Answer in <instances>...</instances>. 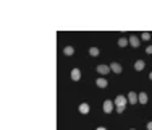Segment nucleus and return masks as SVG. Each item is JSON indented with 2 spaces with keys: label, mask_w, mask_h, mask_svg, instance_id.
<instances>
[{
  "label": "nucleus",
  "mask_w": 152,
  "mask_h": 130,
  "mask_svg": "<svg viewBox=\"0 0 152 130\" xmlns=\"http://www.w3.org/2000/svg\"><path fill=\"white\" fill-rule=\"evenodd\" d=\"M126 101H128V96H121V94H118V96L115 98V106L116 107H125V104H126Z\"/></svg>",
  "instance_id": "f257e3e1"
},
{
  "label": "nucleus",
  "mask_w": 152,
  "mask_h": 130,
  "mask_svg": "<svg viewBox=\"0 0 152 130\" xmlns=\"http://www.w3.org/2000/svg\"><path fill=\"white\" fill-rule=\"evenodd\" d=\"M110 70H112V68H110V65H105V64L97 65V72H99L100 75H108Z\"/></svg>",
  "instance_id": "f03ea898"
},
{
  "label": "nucleus",
  "mask_w": 152,
  "mask_h": 130,
  "mask_svg": "<svg viewBox=\"0 0 152 130\" xmlns=\"http://www.w3.org/2000/svg\"><path fill=\"white\" fill-rule=\"evenodd\" d=\"M113 104H115V103H112V101L107 99L105 103H103V106H102L103 112H105V114H110V112H112V110H113Z\"/></svg>",
  "instance_id": "7ed1b4c3"
},
{
  "label": "nucleus",
  "mask_w": 152,
  "mask_h": 130,
  "mask_svg": "<svg viewBox=\"0 0 152 130\" xmlns=\"http://www.w3.org/2000/svg\"><path fill=\"white\" fill-rule=\"evenodd\" d=\"M128 101H129L131 104L139 103V94H138V93H134V91H129V93H128Z\"/></svg>",
  "instance_id": "20e7f679"
},
{
  "label": "nucleus",
  "mask_w": 152,
  "mask_h": 130,
  "mask_svg": "<svg viewBox=\"0 0 152 130\" xmlns=\"http://www.w3.org/2000/svg\"><path fill=\"white\" fill-rule=\"evenodd\" d=\"M71 80L73 81H79L81 80V70L79 68H73V70H71Z\"/></svg>",
  "instance_id": "39448f33"
},
{
  "label": "nucleus",
  "mask_w": 152,
  "mask_h": 130,
  "mask_svg": "<svg viewBox=\"0 0 152 130\" xmlns=\"http://www.w3.org/2000/svg\"><path fill=\"white\" fill-rule=\"evenodd\" d=\"M128 39H129V44H131L133 47H139V44H141V38H138V36L133 34L131 38H128Z\"/></svg>",
  "instance_id": "423d86ee"
},
{
  "label": "nucleus",
  "mask_w": 152,
  "mask_h": 130,
  "mask_svg": "<svg viewBox=\"0 0 152 130\" xmlns=\"http://www.w3.org/2000/svg\"><path fill=\"white\" fill-rule=\"evenodd\" d=\"M110 68H112L113 73H121L123 72V67L120 64H116V62H113V64H110Z\"/></svg>",
  "instance_id": "0eeeda50"
},
{
  "label": "nucleus",
  "mask_w": 152,
  "mask_h": 130,
  "mask_svg": "<svg viewBox=\"0 0 152 130\" xmlns=\"http://www.w3.org/2000/svg\"><path fill=\"white\" fill-rule=\"evenodd\" d=\"M96 84L99 88H107V86H108V81H107V78H97Z\"/></svg>",
  "instance_id": "6e6552de"
},
{
  "label": "nucleus",
  "mask_w": 152,
  "mask_h": 130,
  "mask_svg": "<svg viewBox=\"0 0 152 130\" xmlns=\"http://www.w3.org/2000/svg\"><path fill=\"white\" fill-rule=\"evenodd\" d=\"M144 67H146L144 60H136V62H134V70L141 72V70H144Z\"/></svg>",
  "instance_id": "1a4fd4ad"
},
{
  "label": "nucleus",
  "mask_w": 152,
  "mask_h": 130,
  "mask_svg": "<svg viewBox=\"0 0 152 130\" xmlns=\"http://www.w3.org/2000/svg\"><path fill=\"white\" fill-rule=\"evenodd\" d=\"M89 110H91L89 104L83 103V104H81V106H79V112H81V114H89Z\"/></svg>",
  "instance_id": "9d476101"
},
{
  "label": "nucleus",
  "mask_w": 152,
  "mask_h": 130,
  "mask_svg": "<svg viewBox=\"0 0 152 130\" xmlns=\"http://www.w3.org/2000/svg\"><path fill=\"white\" fill-rule=\"evenodd\" d=\"M147 101H149L147 94H146V93H139V104H146Z\"/></svg>",
  "instance_id": "9b49d317"
},
{
  "label": "nucleus",
  "mask_w": 152,
  "mask_h": 130,
  "mask_svg": "<svg viewBox=\"0 0 152 130\" xmlns=\"http://www.w3.org/2000/svg\"><path fill=\"white\" fill-rule=\"evenodd\" d=\"M63 54H65V55H68V57H70V55H73V54H74V49L71 47V46H66V47L63 49Z\"/></svg>",
  "instance_id": "f8f14e48"
},
{
  "label": "nucleus",
  "mask_w": 152,
  "mask_h": 130,
  "mask_svg": "<svg viewBox=\"0 0 152 130\" xmlns=\"http://www.w3.org/2000/svg\"><path fill=\"white\" fill-rule=\"evenodd\" d=\"M128 44H129V39H126V38H120L118 39V46H120V47H126Z\"/></svg>",
  "instance_id": "ddd939ff"
},
{
  "label": "nucleus",
  "mask_w": 152,
  "mask_h": 130,
  "mask_svg": "<svg viewBox=\"0 0 152 130\" xmlns=\"http://www.w3.org/2000/svg\"><path fill=\"white\" fill-rule=\"evenodd\" d=\"M89 54L92 55V57H97V55H99V49H97V47H91L89 49Z\"/></svg>",
  "instance_id": "4468645a"
},
{
  "label": "nucleus",
  "mask_w": 152,
  "mask_h": 130,
  "mask_svg": "<svg viewBox=\"0 0 152 130\" xmlns=\"http://www.w3.org/2000/svg\"><path fill=\"white\" fill-rule=\"evenodd\" d=\"M141 39H142V41H149V39H151V32H142V34H141Z\"/></svg>",
  "instance_id": "2eb2a0df"
},
{
  "label": "nucleus",
  "mask_w": 152,
  "mask_h": 130,
  "mask_svg": "<svg viewBox=\"0 0 152 130\" xmlns=\"http://www.w3.org/2000/svg\"><path fill=\"white\" fill-rule=\"evenodd\" d=\"M146 52H147V54H151V55H152V46H147V47H146Z\"/></svg>",
  "instance_id": "dca6fc26"
},
{
  "label": "nucleus",
  "mask_w": 152,
  "mask_h": 130,
  "mask_svg": "<svg viewBox=\"0 0 152 130\" xmlns=\"http://www.w3.org/2000/svg\"><path fill=\"white\" fill-rule=\"evenodd\" d=\"M123 110H125V107H123V106L121 107H116V112H118V114H121Z\"/></svg>",
  "instance_id": "f3484780"
},
{
  "label": "nucleus",
  "mask_w": 152,
  "mask_h": 130,
  "mask_svg": "<svg viewBox=\"0 0 152 130\" xmlns=\"http://www.w3.org/2000/svg\"><path fill=\"white\" fill-rule=\"evenodd\" d=\"M147 130H152V122H147Z\"/></svg>",
  "instance_id": "a211bd4d"
},
{
  "label": "nucleus",
  "mask_w": 152,
  "mask_h": 130,
  "mask_svg": "<svg viewBox=\"0 0 152 130\" xmlns=\"http://www.w3.org/2000/svg\"><path fill=\"white\" fill-rule=\"evenodd\" d=\"M96 130H107V129H105V127H97Z\"/></svg>",
  "instance_id": "6ab92c4d"
},
{
  "label": "nucleus",
  "mask_w": 152,
  "mask_h": 130,
  "mask_svg": "<svg viewBox=\"0 0 152 130\" xmlns=\"http://www.w3.org/2000/svg\"><path fill=\"white\" fill-rule=\"evenodd\" d=\"M149 78H151V80H152V72H151V73H149Z\"/></svg>",
  "instance_id": "aec40b11"
},
{
  "label": "nucleus",
  "mask_w": 152,
  "mask_h": 130,
  "mask_svg": "<svg viewBox=\"0 0 152 130\" xmlns=\"http://www.w3.org/2000/svg\"><path fill=\"white\" fill-rule=\"evenodd\" d=\"M131 130H134V129H131Z\"/></svg>",
  "instance_id": "412c9836"
}]
</instances>
